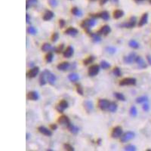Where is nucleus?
I'll list each match as a JSON object with an SVG mask.
<instances>
[{
    "label": "nucleus",
    "instance_id": "cd10ccee",
    "mask_svg": "<svg viewBox=\"0 0 151 151\" xmlns=\"http://www.w3.org/2000/svg\"><path fill=\"white\" fill-rule=\"evenodd\" d=\"M91 36L92 38V40L94 43H98L101 41V36H99L98 33H91Z\"/></svg>",
    "mask_w": 151,
    "mask_h": 151
},
{
    "label": "nucleus",
    "instance_id": "13d9d810",
    "mask_svg": "<svg viewBox=\"0 0 151 151\" xmlns=\"http://www.w3.org/2000/svg\"><path fill=\"white\" fill-rule=\"evenodd\" d=\"M135 1H137V2H143L144 0H135Z\"/></svg>",
    "mask_w": 151,
    "mask_h": 151
},
{
    "label": "nucleus",
    "instance_id": "680f3d73",
    "mask_svg": "<svg viewBox=\"0 0 151 151\" xmlns=\"http://www.w3.org/2000/svg\"><path fill=\"white\" fill-rule=\"evenodd\" d=\"M92 1H95V0H92Z\"/></svg>",
    "mask_w": 151,
    "mask_h": 151
},
{
    "label": "nucleus",
    "instance_id": "ea45409f",
    "mask_svg": "<svg viewBox=\"0 0 151 151\" xmlns=\"http://www.w3.org/2000/svg\"><path fill=\"white\" fill-rule=\"evenodd\" d=\"M113 73L115 75L116 77H121V75H122V72H121V69H119V67H115L113 70Z\"/></svg>",
    "mask_w": 151,
    "mask_h": 151
},
{
    "label": "nucleus",
    "instance_id": "6e6d98bb",
    "mask_svg": "<svg viewBox=\"0 0 151 151\" xmlns=\"http://www.w3.org/2000/svg\"><path fill=\"white\" fill-rule=\"evenodd\" d=\"M107 1H108V0H100V3H101V5H104Z\"/></svg>",
    "mask_w": 151,
    "mask_h": 151
},
{
    "label": "nucleus",
    "instance_id": "a18cd8bd",
    "mask_svg": "<svg viewBox=\"0 0 151 151\" xmlns=\"http://www.w3.org/2000/svg\"><path fill=\"white\" fill-rule=\"evenodd\" d=\"M58 38H59L58 33H54L53 35H52V41L53 42V43H56V42L57 41Z\"/></svg>",
    "mask_w": 151,
    "mask_h": 151
},
{
    "label": "nucleus",
    "instance_id": "2f4dec72",
    "mask_svg": "<svg viewBox=\"0 0 151 151\" xmlns=\"http://www.w3.org/2000/svg\"><path fill=\"white\" fill-rule=\"evenodd\" d=\"M114 96L116 97V99L119 100V101H125V96L122 94V93H119V92L114 93Z\"/></svg>",
    "mask_w": 151,
    "mask_h": 151
},
{
    "label": "nucleus",
    "instance_id": "bf43d9fd",
    "mask_svg": "<svg viewBox=\"0 0 151 151\" xmlns=\"http://www.w3.org/2000/svg\"><path fill=\"white\" fill-rule=\"evenodd\" d=\"M29 138V134H27V139H28Z\"/></svg>",
    "mask_w": 151,
    "mask_h": 151
},
{
    "label": "nucleus",
    "instance_id": "4be33fe9",
    "mask_svg": "<svg viewBox=\"0 0 151 151\" xmlns=\"http://www.w3.org/2000/svg\"><path fill=\"white\" fill-rule=\"evenodd\" d=\"M69 64L68 62H63L60 63L57 65V69L61 71H66L69 69Z\"/></svg>",
    "mask_w": 151,
    "mask_h": 151
},
{
    "label": "nucleus",
    "instance_id": "49530a36",
    "mask_svg": "<svg viewBox=\"0 0 151 151\" xmlns=\"http://www.w3.org/2000/svg\"><path fill=\"white\" fill-rule=\"evenodd\" d=\"M64 149L67 150H69V151L74 150V148H73V147H72V146L69 144H65L64 145Z\"/></svg>",
    "mask_w": 151,
    "mask_h": 151
},
{
    "label": "nucleus",
    "instance_id": "2eb2a0df",
    "mask_svg": "<svg viewBox=\"0 0 151 151\" xmlns=\"http://www.w3.org/2000/svg\"><path fill=\"white\" fill-rule=\"evenodd\" d=\"M83 107L85 110H86V112L90 113L94 109V106H93V103L90 101H85L83 103Z\"/></svg>",
    "mask_w": 151,
    "mask_h": 151
},
{
    "label": "nucleus",
    "instance_id": "473e14b6",
    "mask_svg": "<svg viewBox=\"0 0 151 151\" xmlns=\"http://www.w3.org/2000/svg\"><path fill=\"white\" fill-rule=\"evenodd\" d=\"M128 45H129V46L132 48H139V43H138L136 40H134V39L131 40V41L129 42V43H128Z\"/></svg>",
    "mask_w": 151,
    "mask_h": 151
},
{
    "label": "nucleus",
    "instance_id": "f03ea898",
    "mask_svg": "<svg viewBox=\"0 0 151 151\" xmlns=\"http://www.w3.org/2000/svg\"><path fill=\"white\" fill-rule=\"evenodd\" d=\"M136 82H137L136 79L129 77V78H125L123 80H121L119 82V85H122V86H124V85H136Z\"/></svg>",
    "mask_w": 151,
    "mask_h": 151
},
{
    "label": "nucleus",
    "instance_id": "72a5a7b5",
    "mask_svg": "<svg viewBox=\"0 0 151 151\" xmlns=\"http://www.w3.org/2000/svg\"><path fill=\"white\" fill-rule=\"evenodd\" d=\"M148 101V98L147 96H141L139 97L136 99V102L138 104H141V103H145V102Z\"/></svg>",
    "mask_w": 151,
    "mask_h": 151
},
{
    "label": "nucleus",
    "instance_id": "052dcab7",
    "mask_svg": "<svg viewBox=\"0 0 151 151\" xmlns=\"http://www.w3.org/2000/svg\"><path fill=\"white\" fill-rule=\"evenodd\" d=\"M149 2H150V3L151 4V0H149Z\"/></svg>",
    "mask_w": 151,
    "mask_h": 151
},
{
    "label": "nucleus",
    "instance_id": "864d4df0",
    "mask_svg": "<svg viewBox=\"0 0 151 151\" xmlns=\"http://www.w3.org/2000/svg\"><path fill=\"white\" fill-rule=\"evenodd\" d=\"M26 21H27V23H30V15L28 14H26Z\"/></svg>",
    "mask_w": 151,
    "mask_h": 151
},
{
    "label": "nucleus",
    "instance_id": "4468645a",
    "mask_svg": "<svg viewBox=\"0 0 151 151\" xmlns=\"http://www.w3.org/2000/svg\"><path fill=\"white\" fill-rule=\"evenodd\" d=\"M38 130H39V132H40V133L45 135V136H48V137H51L52 135V131L48 129V128H47L46 127L39 126V128H38Z\"/></svg>",
    "mask_w": 151,
    "mask_h": 151
},
{
    "label": "nucleus",
    "instance_id": "9d476101",
    "mask_svg": "<svg viewBox=\"0 0 151 151\" xmlns=\"http://www.w3.org/2000/svg\"><path fill=\"white\" fill-rule=\"evenodd\" d=\"M100 71V67L98 65H92L89 69V75L90 77H95Z\"/></svg>",
    "mask_w": 151,
    "mask_h": 151
},
{
    "label": "nucleus",
    "instance_id": "c9c22d12",
    "mask_svg": "<svg viewBox=\"0 0 151 151\" xmlns=\"http://www.w3.org/2000/svg\"><path fill=\"white\" fill-rule=\"evenodd\" d=\"M129 113H130V115L132 116H133V117L136 116L138 114V111H137V109H136V107H135V106H132V107L130 108Z\"/></svg>",
    "mask_w": 151,
    "mask_h": 151
},
{
    "label": "nucleus",
    "instance_id": "f704fd0d",
    "mask_svg": "<svg viewBox=\"0 0 151 151\" xmlns=\"http://www.w3.org/2000/svg\"><path fill=\"white\" fill-rule=\"evenodd\" d=\"M52 45L49 44V43H44L42 46L41 49L43 50V52H48L50 50L52 49Z\"/></svg>",
    "mask_w": 151,
    "mask_h": 151
},
{
    "label": "nucleus",
    "instance_id": "3c124183",
    "mask_svg": "<svg viewBox=\"0 0 151 151\" xmlns=\"http://www.w3.org/2000/svg\"><path fill=\"white\" fill-rule=\"evenodd\" d=\"M63 48H64V45H61V46H59L57 48H55L56 52H60V51H62Z\"/></svg>",
    "mask_w": 151,
    "mask_h": 151
},
{
    "label": "nucleus",
    "instance_id": "603ef678",
    "mask_svg": "<svg viewBox=\"0 0 151 151\" xmlns=\"http://www.w3.org/2000/svg\"><path fill=\"white\" fill-rule=\"evenodd\" d=\"M50 127H51V129L52 130H56L57 128V125L56 124H52Z\"/></svg>",
    "mask_w": 151,
    "mask_h": 151
},
{
    "label": "nucleus",
    "instance_id": "5fc2aeb1",
    "mask_svg": "<svg viewBox=\"0 0 151 151\" xmlns=\"http://www.w3.org/2000/svg\"><path fill=\"white\" fill-rule=\"evenodd\" d=\"M147 59L148 64H149L151 66V57L150 56V55H147Z\"/></svg>",
    "mask_w": 151,
    "mask_h": 151
},
{
    "label": "nucleus",
    "instance_id": "7c9ffc66",
    "mask_svg": "<svg viewBox=\"0 0 151 151\" xmlns=\"http://www.w3.org/2000/svg\"><path fill=\"white\" fill-rule=\"evenodd\" d=\"M37 2V0H27V9H28L30 7H33V6H36Z\"/></svg>",
    "mask_w": 151,
    "mask_h": 151
},
{
    "label": "nucleus",
    "instance_id": "6e6552de",
    "mask_svg": "<svg viewBox=\"0 0 151 151\" xmlns=\"http://www.w3.org/2000/svg\"><path fill=\"white\" fill-rule=\"evenodd\" d=\"M110 102L106 99H100L98 101V107L101 110H108Z\"/></svg>",
    "mask_w": 151,
    "mask_h": 151
},
{
    "label": "nucleus",
    "instance_id": "f8f14e48",
    "mask_svg": "<svg viewBox=\"0 0 151 151\" xmlns=\"http://www.w3.org/2000/svg\"><path fill=\"white\" fill-rule=\"evenodd\" d=\"M110 32H111V28H110V26H108V25H104V26H103L101 28L98 30V33L107 36V35H108Z\"/></svg>",
    "mask_w": 151,
    "mask_h": 151
},
{
    "label": "nucleus",
    "instance_id": "79ce46f5",
    "mask_svg": "<svg viewBox=\"0 0 151 151\" xmlns=\"http://www.w3.org/2000/svg\"><path fill=\"white\" fill-rule=\"evenodd\" d=\"M106 51H107V52L110 54H114V53H116V49L114 47L108 46L106 48Z\"/></svg>",
    "mask_w": 151,
    "mask_h": 151
},
{
    "label": "nucleus",
    "instance_id": "a19ab883",
    "mask_svg": "<svg viewBox=\"0 0 151 151\" xmlns=\"http://www.w3.org/2000/svg\"><path fill=\"white\" fill-rule=\"evenodd\" d=\"M94 57H93V56H90V57H88L86 60H84L83 63L85 65H88V64H91V63L94 61Z\"/></svg>",
    "mask_w": 151,
    "mask_h": 151
},
{
    "label": "nucleus",
    "instance_id": "dca6fc26",
    "mask_svg": "<svg viewBox=\"0 0 151 151\" xmlns=\"http://www.w3.org/2000/svg\"><path fill=\"white\" fill-rule=\"evenodd\" d=\"M27 99L30 100V101H37L39 99V94H38L36 91H30V92L27 94Z\"/></svg>",
    "mask_w": 151,
    "mask_h": 151
},
{
    "label": "nucleus",
    "instance_id": "4d7b16f0",
    "mask_svg": "<svg viewBox=\"0 0 151 151\" xmlns=\"http://www.w3.org/2000/svg\"><path fill=\"white\" fill-rule=\"evenodd\" d=\"M110 1L114 4H118V2H119V0H110Z\"/></svg>",
    "mask_w": 151,
    "mask_h": 151
},
{
    "label": "nucleus",
    "instance_id": "412c9836",
    "mask_svg": "<svg viewBox=\"0 0 151 151\" xmlns=\"http://www.w3.org/2000/svg\"><path fill=\"white\" fill-rule=\"evenodd\" d=\"M135 62L137 63L138 65L139 66V67L140 68H146L147 67V64L145 63L144 59L142 58L140 56H137L136 57V60H135Z\"/></svg>",
    "mask_w": 151,
    "mask_h": 151
},
{
    "label": "nucleus",
    "instance_id": "f3484780",
    "mask_svg": "<svg viewBox=\"0 0 151 151\" xmlns=\"http://www.w3.org/2000/svg\"><path fill=\"white\" fill-rule=\"evenodd\" d=\"M79 33V30L77 29L74 28V27H69L67 30L65 31V34L68 35V36H77V34Z\"/></svg>",
    "mask_w": 151,
    "mask_h": 151
},
{
    "label": "nucleus",
    "instance_id": "58836bf2",
    "mask_svg": "<svg viewBox=\"0 0 151 151\" xmlns=\"http://www.w3.org/2000/svg\"><path fill=\"white\" fill-rule=\"evenodd\" d=\"M45 60H46L47 63L52 62V60H53V54L52 52H49L48 54H47V55L45 56Z\"/></svg>",
    "mask_w": 151,
    "mask_h": 151
},
{
    "label": "nucleus",
    "instance_id": "6ab92c4d",
    "mask_svg": "<svg viewBox=\"0 0 151 151\" xmlns=\"http://www.w3.org/2000/svg\"><path fill=\"white\" fill-rule=\"evenodd\" d=\"M95 16H93L94 18H102L103 20L104 21H108L110 19V14L107 11H103L101 12V14H94Z\"/></svg>",
    "mask_w": 151,
    "mask_h": 151
},
{
    "label": "nucleus",
    "instance_id": "f257e3e1",
    "mask_svg": "<svg viewBox=\"0 0 151 151\" xmlns=\"http://www.w3.org/2000/svg\"><path fill=\"white\" fill-rule=\"evenodd\" d=\"M96 24V21H95V19L94 18H91V19H87L85 21H83L82 23H81V27L82 28L85 29V30L89 31V29L91 27H94V25Z\"/></svg>",
    "mask_w": 151,
    "mask_h": 151
},
{
    "label": "nucleus",
    "instance_id": "9b49d317",
    "mask_svg": "<svg viewBox=\"0 0 151 151\" xmlns=\"http://www.w3.org/2000/svg\"><path fill=\"white\" fill-rule=\"evenodd\" d=\"M68 107H69V105H68L67 101H65V100H63V101H61L58 104V105L57 106L56 109H57V110L59 113H63L65 109L68 108Z\"/></svg>",
    "mask_w": 151,
    "mask_h": 151
},
{
    "label": "nucleus",
    "instance_id": "423d86ee",
    "mask_svg": "<svg viewBox=\"0 0 151 151\" xmlns=\"http://www.w3.org/2000/svg\"><path fill=\"white\" fill-rule=\"evenodd\" d=\"M57 122H58L59 124H60L61 125H64V126L67 127V128H68L70 125V124H71L69 118L67 116H60L59 119H57Z\"/></svg>",
    "mask_w": 151,
    "mask_h": 151
},
{
    "label": "nucleus",
    "instance_id": "c756f323",
    "mask_svg": "<svg viewBox=\"0 0 151 151\" xmlns=\"http://www.w3.org/2000/svg\"><path fill=\"white\" fill-rule=\"evenodd\" d=\"M67 128L69 129V132H71L72 134H74V135H76V134H77L79 132V128H77V126L73 125V124H70V125H69Z\"/></svg>",
    "mask_w": 151,
    "mask_h": 151
},
{
    "label": "nucleus",
    "instance_id": "a878e982",
    "mask_svg": "<svg viewBox=\"0 0 151 151\" xmlns=\"http://www.w3.org/2000/svg\"><path fill=\"white\" fill-rule=\"evenodd\" d=\"M68 79H69V81L71 82H77L78 81L79 79V77L77 73H70V74L68 76Z\"/></svg>",
    "mask_w": 151,
    "mask_h": 151
},
{
    "label": "nucleus",
    "instance_id": "aec40b11",
    "mask_svg": "<svg viewBox=\"0 0 151 151\" xmlns=\"http://www.w3.org/2000/svg\"><path fill=\"white\" fill-rule=\"evenodd\" d=\"M148 22V14L147 13H145L142 15L140 20L139 21V23H138V26L139 27H143L144 26L145 24H147Z\"/></svg>",
    "mask_w": 151,
    "mask_h": 151
},
{
    "label": "nucleus",
    "instance_id": "8fccbe9b",
    "mask_svg": "<svg viewBox=\"0 0 151 151\" xmlns=\"http://www.w3.org/2000/svg\"><path fill=\"white\" fill-rule=\"evenodd\" d=\"M65 24H66V22H65L64 20H60L59 21V25H60V28H63L65 26Z\"/></svg>",
    "mask_w": 151,
    "mask_h": 151
},
{
    "label": "nucleus",
    "instance_id": "1a4fd4ad",
    "mask_svg": "<svg viewBox=\"0 0 151 151\" xmlns=\"http://www.w3.org/2000/svg\"><path fill=\"white\" fill-rule=\"evenodd\" d=\"M136 54L135 52H132V53L129 54L128 56H125L123 60L125 64H132V63L135 62V60H136Z\"/></svg>",
    "mask_w": 151,
    "mask_h": 151
},
{
    "label": "nucleus",
    "instance_id": "5701e85b",
    "mask_svg": "<svg viewBox=\"0 0 151 151\" xmlns=\"http://www.w3.org/2000/svg\"><path fill=\"white\" fill-rule=\"evenodd\" d=\"M54 16H55L54 13L52 11H46L43 15V20L45 21H51L54 18Z\"/></svg>",
    "mask_w": 151,
    "mask_h": 151
},
{
    "label": "nucleus",
    "instance_id": "4c0bfd02",
    "mask_svg": "<svg viewBox=\"0 0 151 151\" xmlns=\"http://www.w3.org/2000/svg\"><path fill=\"white\" fill-rule=\"evenodd\" d=\"M101 67L104 69H108V68L110 67V64L108 62H107L106 60H103V61L101 62Z\"/></svg>",
    "mask_w": 151,
    "mask_h": 151
},
{
    "label": "nucleus",
    "instance_id": "c03bdc74",
    "mask_svg": "<svg viewBox=\"0 0 151 151\" xmlns=\"http://www.w3.org/2000/svg\"><path fill=\"white\" fill-rule=\"evenodd\" d=\"M77 91L80 95H83V89H82V87L79 84H77Z\"/></svg>",
    "mask_w": 151,
    "mask_h": 151
},
{
    "label": "nucleus",
    "instance_id": "bb28decb",
    "mask_svg": "<svg viewBox=\"0 0 151 151\" xmlns=\"http://www.w3.org/2000/svg\"><path fill=\"white\" fill-rule=\"evenodd\" d=\"M71 12H72V14H74L75 16L81 17L82 15V11H81V10L79 9V8H77V7L73 8V9H72V10H71Z\"/></svg>",
    "mask_w": 151,
    "mask_h": 151
},
{
    "label": "nucleus",
    "instance_id": "b1692460",
    "mask_svg": "<svg viewBox=\"0 0 151 151\" xmlns=\"http://www.w3.org/2000/svg\"><path fill=\"white\" fill-rule=\"evenodd\" d=\"M47 82H47L46 77H45V73L43 71V73H41V75H40V77H39V84H40L41 86H43V85H45Z\"/></svg>",
    "mask_w": 151,
    "mask_h": 151
},
{
    "label": "nucleus",
    "instance_id": "c85d7f7f",
    "mask_svg": "<svg viewBox=\"0 0 151 151\" xmlns=\"http://www.w3.org/2000/svg\"><path fill=\"white\" fill-rule=\"evenodd\" d=\"M118 106L117 104L115 103V102H110V106H109L108 110H110L111 113H115L116 110H117Z\"/></svg>",
    "mask_w": 151,
    "mask_h": 151
},
{
    "label": "nucleus",
    "instance_id": "37998d69",
    "mask_svg": "<svg viewBox=\"0 0 151 151\" xmlns=\"http://www.w3.org/2000/svg\"><path fill=\"white\" fill-rule=\"evenodd\" d=\"M125 150L127 151H135L136 150V147L134 145H128L125 147Z\"/></svg>",
    "mask_w": 151,
    "mask_h": 151
},
{
    "label": "nucleus",
    "instance_id": "09e8293b",
    "mask_svg": "<svg viewBox=\"0 0 151 151\" xmlns=\"http://www.w3.org/2000/svg\"><path fill=\"white\" fill-rule=\"evenodd\" d=\"M143 110L145 111V112H147V111H149L150 110V106L148 104H144V105H143Z\"/></svg>",
    "mask_w": 151,
    "mask_h": 151
},
{
    "label": "nucleus",
    "instance_id": "ddd939ff",
    "mask_svg": "<svg viewBox=\"0 0 151 151\" xmlns=\"http://www.w3.org/2000/svg\"><path fill=\"white\" fill-rule=\"evenodd\" d=\"M39 73V67H35L32 68L31 69H30V71L27 73V77L29 78H34L36 77Z\"/></svg>",
    "mask_w": 151,
    "mask_h": 151
},
{
    "label": "nucleus",
    "instance_id": "de8ad7c7",
    "mask_svg": "<svg viewBox=\"0 0 151 151\" xmlns=\"http://www.w3.org/2000/svg\"><path fill=\"white\" fill-rule=\"evenodd\" d=\"M49 2V5L52 6V8H55L57 6V0H49L48 1Z\"/></svg>",
    "mask_w": 151,
    "mask_h": 151
},
{
    "label": "nucleus",
    "instance_id": "393cba45",
    "mask_svg": "<svg viewBox=\"0 0 151 151\" xmlns=\"http://www.w3.org/2000/svg\"><path fill=\"white\" fill-rule=\"evenodd\" d=\"M124 15V11L123 10H116L113 12V18L115 19H119Z\"/></svg>",
    "mask_w": 151,
    "mask_h": 151
},
{
    "label": "nucleus",
    "instance_id": "e433bc0d",
    "mask_svg": "<svg viewBox=\"0 0 151 151\" xmlns=\"http://www.w3.org/2000/svg\"><path fill=\"white\" fill-rule=\"evenodd\" d=\"M27 33L29 34H30V35H36L37 33V30H36V29L35 27H30L27 29Z\"/></svg>",
    "mask_w": 151,
    "mask_h": 151
},
{
    "label": "nucleus",
    "instance_id": "a211bd4d",
    "mask_svg": "<svg viewBox=\"0 0 151 151\" xmlns=\"http://www.w3.org/2000/svg\"><path fill=\"white\" fill-rule=\"evenodd\" d=\"M73 54H74V49H73V48L72 46H69L64 52V57L69 58V57H71L73 56Z\"/></svg>",
    "mask_w": 151,
    "mask_h": 151
},
{
    "label": "nucleus",
    "instance_id": "7ed1b4c3",
    "mask_svg": "<svg viewBox=\"0 0 151 151\" xmlns=\"http://www.w3.org/2000/svg\"><path fill=\"white\" fill-rule=\"evenodd\" d=\"M134 138H135V133H134V132H127L121 136L120 140H121V142L125 143V142H128V140H132V139Z\"/></svg>",
    "mask_w": 151,
    "mask_h": 151
},
{
    "label": "nucleus",
    "instance_id": "0eeeda50",
    "mask_svg": "<svg viewBox=\"0 0 151 151\" xmlns=\"http://www.w3.org/2000/svg\"><path fill=\"white\" fill-rule=\"evenodd\" d=\"M123 135V128L121 126H116L113 129L111 136L113 138H119Z\"/></svg>",
    "mask_w": 151,
    "mask_h": 151
},
{
    "label": "nucleus",
    "instance_id": "39448f33",
    "mask_svg": "<svg viewBox=\"0 0 151 151\" xmlns=\"http://www.w3.org/2000/svg\"><path fill=\"white\" fill-rule=\"evenodd\" d=\"M136 22H137V18L136 17H131V18L129 19V21L127 22V23H124L123 24L120 25V27H125V28H132L135 26L136 24Z\"/></svg>",
    "mask_w": 151,
    "mask_h": 151
},
{
    "label": "nucleus",
    "instance_id": "20e7f679",
    "mask_svg": "<svg viewBox=\"0 0 151 151\" xmlns=\"http://www.w3.org/2000/svg\"><path fill=\"white\" fill-rule=\"evenodd\" d=\"M44 72L45 73L47 82H48L49 84H51V85H55V81H56V77H55V75H54L52 72H50L49 70H48V69L44 70Z\"/></svg>",
    "mask_w": 151,
    "mask_h": 151
}]
</instances>
